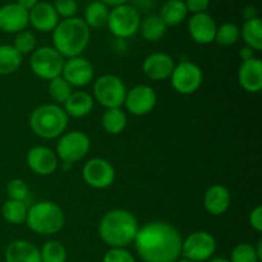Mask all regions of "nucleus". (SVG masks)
I'll return each mask as SVG.
<instances>
[{"label": "nucleus", "mask_w": 262, "mask_h": 262, "mask_svg": "<svg viewBox=\"0 0 262 262\" xmlns=\"http://www.w3.org/2000/svg\"><path fill=\"white\" fill-rule=\"evenodd\" d=\"M232 204V196L227 187L222 184H214L205 192L204 206L209 214L220 216L229 210Z\"/></svg>", "instance_id": "412c9836"}, {"label": "nucleus", "mask_w": 262, "mask_h": 262, "mask_svg": "<svg viewBox=\"0 0 262 262\" xmlns=\"http://www.w3.org/2000/svg\"><path fill=\"white\" fill-rule=\"evenodd\" d=\"M91 38V30L82 18L61 19L53 31V48L64 58L81 56Z\"/></svg>", "instance_id": "7ed1b4c3"}, {"label": "nucleus", "mask_w": 262, "mask_h": 262, "mask_svg": "<svg viewBox=\"0 0 262 262\" xmlns=\"http://www.w3.org/2000/svg\"><path fill=\"white\" fill-rule=\"evenodd\" d=\"M166 28L168 27L165 26V23L158 14L147 15L145 19H141V35L146 41H150V42H155V41L163 38L166 32Z\"/></svg>", "instance_id": "cd10ccee"}, {"label": "nucleus", "mask_w": 262, "mask_h": 262, "mask_svg": "<svg viewBox=\"0 0 262 262\" xmlns=\"http://www.w3.org/2000/svg\"><path fill=\"white\" fill-rule=\"evenodd\" d=\"M69 117L56 104H43L33 109L30 117L32 132L43 140H54L66 133Z\"/></svg>", "instance_id": "20e7f679"}, {"label": "nucleus", "mask_w": 262, "mask_h": 262, "mask_svg": "<svg viewBox=\"0 0 262 262\" xmlns=\"http://www.w3.org/2000/svg\"><path fill=\"white\" fill-rule=\"evenodd\" d=\"M5 262H41L40 250L28 241H13L5 250Z\"/></svg>", "instance_id": "4be33fe9"}, {"label": "nucleus", "mask_w": 262, "mask_h": 262, "mask_svg": "<svg viewBox=\"0 0 262 262\" xmlns=\"http://www.w3.org/2000/svg\"><path fill=\"white\" fill-rule=\"evenodd\" d=\"M204 81L202 69L192 61H181L176 64L170 76L173 89L181 95H192L201 87Z\"/></svg>", "instance_id": "9b49d317"}, {"label": "nucleus", "mask_w": 262, "mask_h": 262, "mask_svg": "<svg viewBox=\"0 0 262 262\" xmlns=\"http://www.w3.org/2000/svg\"><path fill=\"white\" fill-rule=\"evenodd\" d=\"M36 46H37V40H36V36L33 32L23 30L20 31V32L15 33L13 48H14L20 55L32 54L33 51L36 50Z\"/></svg>", "instance_id": "72a5a7b5"}, {"label": "nucleus", "mask_w": 262, "mask_h": 262, "mask_svg": "<svg viewBox=\"0 0 262 262\" xmlns=\"http://www.w3.org/2000/svg\"><path fill=\"white\" fill-rule=\"evenodd\" d=\"M26 223L37 234L53 235L60 232L66 224V214L55 202L40 201L28 209Z\"/></svg>", "instance_id": "39448f33"}, {"label": "nucleus", "mask_w": 262, "mask_h": 262, "mask_svg": "<svg viewBox=\"0 0 262 262\" xmlns=\"http://www.w3.org/2000/svg\"><path fill=\"white\" fill-rule=\"evenodd\" d=\"M158 104V95L152 87L147 84H137L125 95L124 105L129 114L142 117L155 109Z\"/></svg>", "instance_id": "ddd939ff"}, {"label": "nucleus", "mask_w": 262, "mask_h": 262, "mask_svg": "<svg viewBox=\"0 0 262 262\" xmlns=\"http://www.w3.org/2000/svg\"><path fill=\"white\" fill-rule=\"evenodd\" d=\"M241 36L246 42V46L252 49L253 51L262 50V22L260 17L251 20H245Z\"/></svg>", "instance_id": "c85d7f7f"}, {"label": "nucleus", "mask_w": 262, "mask_h": 262, "mask_svg": "<svg viewBox=\"0 0 262 262\" xmlns=\"http://www.w3.org/2000/svg\"><path fill=\"white\" fill-rule=\"evenodd\" d=\"M187 10L192 14L205 13L210 7V0H184Z\"/></svg>", "instance_id": "58836bf2"}, {"label": "nucleus", "mask_w": 262, "mask_h": 262, "mask_svg": "<svg viewBox=\"0 0 262 262\" xmlns=\"http://www.w3.org/2000/svg\"><path fill=\"white\" fill-rule=\"evenodd\" d=\"M7 193L9 196V200L25 202V200L28 197V193H30V189H28V186L25 181L15 178L7 184Z\"/></svg>", "instance_id": "c9c22d12"}, {"label": "nucleus", "mask_w": 262, "mask_h": 262, "mask_svg": "<svg viewBox=\"0 0 262 262\" xmlns=\"http://www.w3.org/2000/svg\"><path fill=\"white\" fill-rule=\"evenodd\" d=\"M30 25L28 12L17 3H9L0 8V30L7 33H18Z\"/></svg>", "instance_id": "6ab92c4d"}, {"label": "nucleus", "mask_w": 262, "mask_h": 262, "mask_svg": "<svg viewBox=\"0 0 262 262\" xmlns=\"http://www.w3.org/2000/svg\"><path fill=\"white\" fill-rule=\"evenodd\" d=\"M177 262H194V261H191V260H187V258H182V260H178Z\"/></svg>", "instance_id": "49530a36"}, {"label": "nucleus", "mask_w": 262, "mask_h": 262, "mask_svg": "<svg viewBox=\"0 0 262 262\" xmlns=\"http://www.w3.org/2000/svg\"><path fill=\"white\" fill-rule=\"evenodd\" d=\"M66 58L53 46H41L31 54V71L38 78L51 81L61 76Z\"/></svg>", "instance_id": "0eeeda50"}, {"label": "nucleus", "mask_w": 262, "mask_h": 262, "mask_svg": "<svg viewBox=\"0 0 262 262\" xmlns=\"http://www.w3.org/2000/svg\"><path fill=\"white\" fill-rule=\"evenodd\" d=\"M248 222L252 229H255L256 232H262V207L256 206L255 209L251 211L250 217H248Z\"/></svg>", "instance_id": "ea45409f"}, {"label": "nucleus", "mask_w": 262, "mask_h": 262, "mask_svg": "<svg viewBox=\"0 0 262 262\" xmlns=\"http://www.w3.org/2000/svg\"><path fill=\"white\" fill-rule=\"evenodd\" d=\"M176 67L173 56L166 53H152L143 60L142 71L151 81H165L170 78Z\"/></svg>", "instance_id": "dca6fc26"}, {"label": "nucleus", "mask_w": 262, "mask_h": 262, "mask_svg": "<svg viewBox=\"0 0 262 262\" xmlns=\"http://www.w3.org/2000/svg\"><path fill=\"white\" fill-rule=\"evenodd\" d=\"M257 17H258L257 10H256V8L252 7V5H250V7H246L245 10H243V18H245L246 20L255 19V18H257Z\"/></svg>", "instance_id": "a19ab883"}, {"label": "nucleus", "mask_w": 262, "mask_h": 262, "mask_svg": "<svg viewBox=\"0 0 262 262\" xmlns=\"http://www.w3.org/2000/svg\"><path fill=\"white\" fill-rule=\"evenodd\" d=\"M125 83L115 74H104L94 83V100L105 109H117L124 105L127 95Z\"/></svg>", "instance_id": "423d86ee"}, {"label": "nucleus", "mask_w": 262, "mask_h": 262, "mask_svg": "<svg viewBox=\"0 0 262 262\" xmlns=\"http://www.w3.org/2000/svg\"><path fill=\"white\" fill-rule=\"evenodd\" d=\"M238 82L245 91L258 94L262 89V61L260 58L242 61L238 71Z\"/></svg>", "instance_id": "aec40b11"}, {"label": "nucleus", "mask_w": 262, "mask_h": 262, "mask_svg": "<svg viewBox=\"0 0 262 262\" xmlns=\"http://www.w3.org/2000/svg\"><path fill=\"white\" fill-rule=\"evenodd\" d=\"M209 262H230L227 258H223V257H216V258H211Z\"/></svg>", "instance_id": "a18cd8bd"}, {"label": "nucleus", "mask_w": 262, "mask_h": 262, "mask_svg": "<svg viewBox=\"0 0 262 262\" xmlns=\"http://www.w3.org/2000/svg\"><path fill=\"white\" fill-rule=\"evenodd\" d=\"M109 7L104 4L100 0H95L91 2L84 9V15L82 19L84 20L89 28H94V30H100V28L105 27L107 23V18H109Z\"/></svg>", "instance_id": "393cba45"}, {"label": "nucleus", "mask_w": 262, "mask_h": 262, "mask_svg": "<svg viewBox=\"0 0 262 262\" xmlns=\"http://www.w3.org/2000/svg\"><path fill=\"white\" fill-rule=\"evenodd\" d=\"M216 251V241L209 232L199 230L189 234L182 242L183 258L194 262L209 261Z\"/></svg>", "instance_id": "9d476101"}, {"label": "nucleus", "mask_w": 262, "mask_h": 262, "mask_svg": "<svg viewBox=\"0 0 262 262\" xmlns=\"http://www.w3.org/2000/svg\"><path fill=\"white\" fill-rule=\"evenodd\" d=\"M53 5L59 18H63V19L76 17L77 12H78V3L76 0H55Z\"/></svg>", "instance_id": "e433bc0d"}, {"label": "nucleus", "mask_w": 262, "mask_h": 262, "mask_svg": "<svg viewBox=\"0 0 262 262\" xmlns=\"http://www.w3.org/2000/svg\"><path fill=\"white\" fill-rule=\"evenodd\" d=\"M41 262H67V248L58 241H49L40 250Z\"/></svg>", "instance_id": "7c9ffc66"}, {"label": "nucleus", "mask_w": 262, "mask_h": 262, "mask_svg": "<svg viewBox=\"0 0 262 262\" xmlns=\"http://www.w3.org/2000/svg\"><path fill=\"white\" fill-rule=\"evenodd\" d=\"M91 148L90 137L82 130L63 133L56 143V156L61 163L74 164L87 156Z\"/></svg>", "instance_id": "1a4fd4ad"}, {"label": "nucleus", "mask_w": 262, "mask_h": 262, "mask_svg": "<svg viewBox=\"0 0 262 262\" xmlns=\"http://www.w3.org/2000/svg\"><path fill=\"white\" fill-rule=\"evenodd\" d=\"M73 92V87L61 76L49 81V94L56 105L64 104Z\"/></svg>", "instance_id": "473e14b6"}, {"label": "nucleus", "mask_w": 262, "mask_h": 262, "mask_svg": "<svg viewBox=\"0 0 262 262\" xmlns=\"http://www.w3.org/2000/svg\"><path fill=\"white\" fill-rule=\"evenodd\" d=\"M187 15H188V10L184 4V0H166L161 5L159 17L163 19L166 27H176L184 22Z\"/></svg>", "instance_id": "b1692460"}, {"label": "nucleus", "mask_w": 262, "mask_h": 262, "mask_svg": "<svg viewBox=\"0 0 262 262\" xmlns=\"http://www.w3.org/2000/svg\"><path fill=\"white\" fill-rule=\"evenodd\" d=\"M182 235L173 225L151 222L138 229L135 247L143 262H177L182 255Z\"/></svg>", "instance_id": "f257e3e1"}, {"label": "nucleus", "mask_w": 262, "mask_h": 262, "mask_svg": "<svg viewBox=\"0 0 262 262\" xmlns=\"http://www.w3.org/2000/svg\"><path fill=\"white\" fill-rule=\"evenodd\" d=\"M27 211L28 209L25 202L15 201V200H7L2 207L3 217L13 225H20L26 223Z\"/></svg>", "instance_id": "c756f323"}, {"label": "nucleus", "mask_w": 262, "mask_h": 262, "mask_svg": "<svg viewBox=\"0 0 262 262\" xmlns=\"http://www.w3.org/2000/svg\"><path fill=\"white\" fill-rule=\"evenodd\" d=\"M28 20L38 32H53L60 22V18L53 4L48 2H38L28 12Z\"/></svg>", "instance_id": "a211bd4d"}, {"label": "nucleus", "mask_w": 262, "mask_h": 262, "mask_svg": "<svg viewBox=\"0 0 262 262\" xmlns=\"http://www.w3.org/2000/svg\"><path fill=\"white\" fill-rule=\"evenodd\" d=\"M217 25L209 13L193 14L188 20V33L199 45H209L214 42Z\"/></svg>", "instance_id": "f3484780"}, {"label": "nucleus", "mask_w": 262, "mask_h": 262, "mask_svg": "<svg viewBox=\"0 0 262 262\" xmlns=\"http://www.w3.org/2000/svg\"><path fill=\"white\" fill-rule=\"evenodd\" d=\"M239 56L242 58L243 61L248 60V59H252L255 56V51L251 48H248V46H245V48H242L239 50Z\"/></svg>", "instance_id": "79ce46f5"}, {"label": "nucleus", "mask_w": 262, "mask_h": 262, "mask_svg": "<svg viewBox=\"0 0 262 262\" xmlns=\"http://www.w3.org/2000/svg\"><path fill=\"white\" fill-rule=\"evenodd\" d=\"M58 156L45 146H35L27 152V165L37 176H51L58 169Z\"/></svg>", "instance_id": "2eb2a0df"}, {"label": "nucleus", "mask_w": 262, "mask_h": 262, "mask_svg": "<svg viewBox=\"0 0 262 262\" xmlns=\"http://www.w3.org/2000/svg\"><path fill=\"white\" fill-rule=\"evenodd\" d=\"M15 3H17L19 7H22L23 9H26L27 12H30V10L32 9L36 4H37L38 0H17Z\"/></svg>", "instance_id": "37998d69"}, {"label": "nucleus", "mask_w": 262, "mask_h": 262, "mask_svg": "<svg viewBox=\"0 0 262 262\" xmlns=\"http://www.w3.org/2000/svg\"><path fill=\"white\" fill-rule=\"evenodd\" d=\"M63 105V110L68 117L84 118L94 109L95 100L89 92L76 91L72 92L71 96L68 97V100Z\"/></svg>", "instance_id": "5701e85b"}, {"label": "nucleus", "mask_w": 262, "mask_h": 262, "mask_svg": "<svg viewBox=\"0 0 262 262\" xmlns=\"http://www.w3.org/2000/svg\"><path fill=\"white\" fill-rule=\"evenodd\" d=\"M83 181L95 189H105L115 181V169L112 163L101 158L87 161L82 169Z\"/></svg>", "instance_id": "f8f14e48"}, {"label": "nucleus", "mask_w": 262, "mask_h": 262, "mask_svg": "<svg viewBox=\"0 0 262 262\" xmlns=\"http://www.w3.org/2000/svg\"><path fill=\"white\" fill-rule=\"evenodd\" d=\"M95 69L89 59L74 56L64 61L61 77L72 87H84L94 79Z\"/></svg>", "instance_id": "4468645a"}, {"label": "nucleus", "mask_w": 262, "mask_h": 262, "mask_svg": "<svg viewBox=\"0 0 262 262\" xmlns=\"http://www.w3.org/2000/svg\"><path fill=\"white\" fill-rule=\"evenodd\" d=\"M102 262H136V258L125 248H110L104 255Z\"/></svg>", "instance_id": "4c0bfd02"}, {"label": "nucleus", "mask_w": 262, "mask_h": 262, "mask_svg": "<svg viewBox=\"0 0 262 262\" xmlns=\"http://www.w3.org/2000/svg\"><path fill=\"white\" fill-rule=\"evenodd\" d=\"M140 224L135 215L124 209L107 211L99 223V235L110 248H125L135 242Z\"/></svg>", "instance_id": "f03ea898"}, {"label": "nucleus", "mask_w": 262, "mask_h": 262, "mask_svg": "<svg viewBox=\"0 0 262 262\" xmlns=\"http://www.w3.org/2000/svg\"><path fill=\"white\" fill-rule=\"evenodd\" d=\"M230 262H260L256 247L248 245V243H242V245L235 246L234 250L230 255Z\"/></svg>", "instance_id": "f704fd0d"}, {"label": "nucleus", "mask_w": 262, "mask_h": 262, "mask_svg": "<svg viewBox=\"0 0 262 262\" xmlns=\"http://www.w3.org/2000/svg\"><path fill=\"white\" fill-rule=\"evenodd\" d=\"M102 128L109 135H120L128 124V117L120 107L106 109L101 117Z\"/></svg>", "instance_id": "a878e982"}, {"label": "nucleus", "mask_w": 262, "mask_h": 262, "mask_svg": "<svg viewBox=\"0 0 262 262\" xmlns=\"http://www.w3.org/2000/svg\"><path fill=\"white\" fill-rule=\"evenodd\" d=\"M241 38V28L235 23L227 22L216 28L215 42L222 46H232L237 43Z\"/></svg>", "instance_id": "2f4dec72"}, {"label": "nucleus", "mask_w": 262, "mask_h": 262, "mask_svg": "<svg viewBox=\"0 0 262 262\" xmlns=\"http://www.w3.org/2000/svg\"><path fill=\"white\" fill-rule=\"evenodd\" d=\"M106 26L117 38L124 40V38L133 37L140 31V12L129 4L112 8Z\"/></svg>", "instance_id": "6e6552de"}, {"label": "nucleus", "mask_w": 262, "mask_h": 262, "mask_svg": "<svg viewBox=\"0 0 262 262\" xmlns=\"http://www.w3.org/2000/svg\"><path fill=\"white\" fill-rule=\"evenodd\" d=\"M23 55L13 45H0V76H9L20 68Z\"/></svg>", "instance_id": "bb28decb"}, {"label": "nucleus", "mask_w": 262, "mask_h": 262, "mask_svg": "<svg viewBox=\"0 0 262 262\" xmlns=\"http://www.w3.org/2000/svg\"><path fill=\"white\" fill-rule=\"evenodd\" d=\"M100 2L104 3L106 7L109 8H115V7H119V5H124L127 4L129 0H100Z\"/></svg>", "instance_id": "c03bdc74"}]
</instances>
